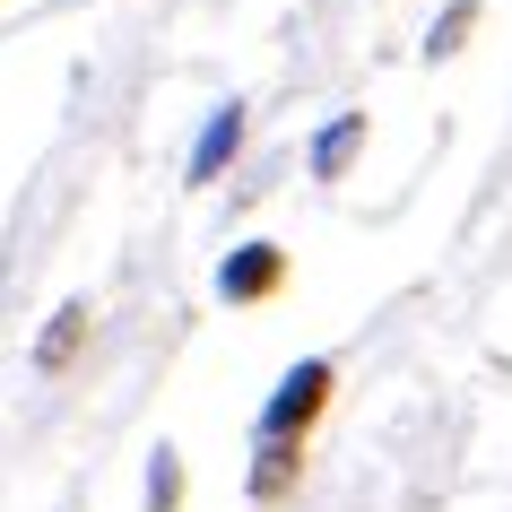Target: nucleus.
<instances>
[{"label":"nucleus","mask_w":512,"mask_h":512,"mask_svg":"<svg viewBox=\"0 0 512 512\" xmlns=\"http://www.w3.org/2000/svg\"><path fill=\"white\" fill-rule=\"evenodd\" d=\"M304 478V443H261L252 452V504H287Z\"/></svg>","instance_id":"nucleus-4"},{"label":"nucleus","mask_w":512,"mask_h":512,"mask_svg":"<svg viewBox=\"0 0 512 512\" xmlns=\"http://www.w3.org/2000/svg\"><path fill=\"white\" fill-rule=\"evenodd\" d=\"M174 504H183V452L157 443L148 452V512H174Z\"/></svg>","instance_id":"nucleus-8"},{"label":"nucleus","mask_w":512,"mask_h":512,"mask_svg":"<svg viewBox=\"0 0 512 512\" xmlns=\"http://www.w3.org/2000/svg\"><path fill=\"white\" fill-rule=\"evenodd\" d=\"M79 339H87V304H61V313H53V330L35 339V365H44V374H61V365L79 356Z\"/></svg>","instance_id":"nucleus-6"},{"label":"nucleus","mask_w":512,"mask_h":512,"mask_svg":"<svg viewBox=\"0 0 512 512\" xmlns=\"http://www.w3.org/2000/svg\"><path fill=\"white\" fill-rule=\"evenodd\" d=\"M356 148H365V113H339V122L313 139V174H322V183H339V174L356 165Z\"/></svg>","instance_id":"nucleus-5"},{"label":"nucleus","mask_w":512,"mask_h":512,"mask_svg":"<svg viewBox=\"0 0 512 512\" xmlns=\"http://www.w3.org/2000/svg\"><path fill=\"white\" fill-rule=\"evenodd\" d=\"M235 148H243V105H217L200 122V139H191V183H217L235 165Z\"/></svg>","instance_id":"nucleus-3"},{"label":"nucleus","mask_w":512,"mask_h":512,"mask_svg":"<svg viewBox=\"0 0 512 512\" xmlns=\"http://www.w3.org/2000/svg\"><path fill=\"white\" fill-rule=\"evenodd\" d=\"M469 35H478V0H452V9L434 18V35H426V61H452Z\"/></svg>","instance_id":"nucleus-7"},{"label":"nucleus","mask_w":512,"mask_h":512,"mask_svg":"<svg viewBox=\"0 0 512 512\" xmlns=\"http://www.w3.org/2000/svg\"><path fill=\"white\" fill-rule=\"evenodd\" d=\"M287 287V252L278 243H235L226 261H217V296L226 304H270Z\"/></svg>","instance_id":"nucleus-2"},{"label":"nucleus","mask_w":512,"mask_h":512,"mask_svg":"<svg viewBox=\"0 0 512 512\" xmlns=\"http://www.w3.org/2000/svg\"><path fill=\"white\" fill-rule=\"evenodd\" d=\"M330 400H339V365H330V356L287 365V374H278V391L261 400V443H304V434L330 417Z\"/></svg>","instance_id":"nucleus-1"}]
</instances>
